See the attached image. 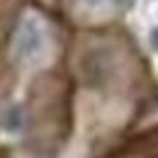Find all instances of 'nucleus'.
<instances>
[{
  "label": "nucleus",
  "mask_w": 158,
  "mask_h": 158,
  "mask_svg": "<svg viewBox=\"0 0 158 158\" xmlns=\"http://www.w3.org/2000/svg\"><path fill=\"white\" fill-rule=\"evenodd\" d=\"M44 51V32H41V24L34 17H27L17 29V37H15V54L20 61H34L41 56Z\"/></svg>",
  "instance_id": "1"
},
{
  "label": "nucleus",
  "mask_w": 158,
  "mask_h": 158,
  "mask_svg": "<svg viewBox=\"0 0 158 158\" xmlns=\"http://www.w3.org/2000/svg\"><path fill=\"white\" fill-rule=\"evenodd\" d=\"M153 44H156V46H158V29H156V32H153Z\"/></svg>",
  "instance_id": "2"
}]
</instances>
